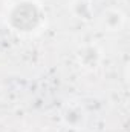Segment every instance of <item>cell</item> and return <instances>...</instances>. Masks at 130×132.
<instances>
[{
  "mask_svg": "<svg viewBox=\"0 0 130 132\" xmlns=\"http://www.w3.org/2000/svg\"><path fill=\"white\" fill-rule=\"evenodd\" d=\"M41 20L43 11L40 5L32 0H17L8 12L9 26L18 32H34L41 25Z\"/></svg>",
  "mask_w": 130,
  "mask_h": 132,
  "instance_id": "obj_1",
  "label": "cell"
},
{
  "mask_svg": "<svg viewBox=\"0 0 130 132\" xmlns=\"http://www.w3.org/2000/svg\"><path fill=\"white\" fill-rule=\"evenodd\" d=\"M121 22H123V17L118 11H107L104 14V23L109 28H116L121 25Z\"/></svg>",
  "mask_w": 130,
  "mask_h": 132,
  "instance_id": "obj_4",
  "label": "cell"
},
{
  "mask_svg": "<svg viewBox=\"0 0 130 132\" xmlns=\"http://www.w3.org/2000/svg\"><path fill=\"white\" fill-rule=\"evenodd\" d=\"M99 60V52L95 46H86L80 52V62L86 68H94Z\"/></svg>",
  "mask_w": 130,
  "mask_h": 132,
  "instance_id": "obj_2",
  "label": "cell"
},
{
  "mask_svg": "<svg viewBox=\"0 0 130 132\" xmlns=\"http://www.w3.org/2000/svg\"><path fill=\"white\" fill-rule=\"evenodd\" d=\"M64 120H66L67 125L77 126V125L83 120V112H81L80 109H77V108H69L64 114Z\"/></svg>",
  "mask_w": 130,
  "mask_h": 132,
  "instance_id": "obj_3",
  "label": "cell"
},
{
  "mask_svg": "<svg viewBox=\"0 0 130 132\" xmlns=\"http://www.w3.org/2000/svg\"><path fill=\"white\" fill-rule=\"evenodd\" d=\"M15 2H17V0H15Z\"/></svg>",
  "mask_w": 130,
  "mask_h": 132,
  "instance_id": "obj_5",
  "label": "cell"
}]
</instances>
